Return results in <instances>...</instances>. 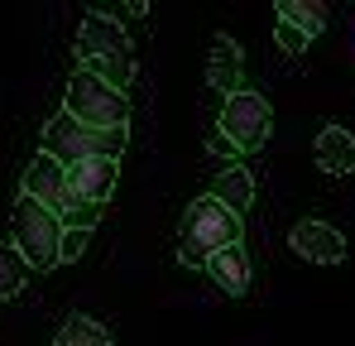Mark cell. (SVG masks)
Wrapping results in <instances>:
<instances>
[{"mask_svg": "<svg viewBox=\"0 0 355 346\" xmlns=\"http://www.w3.org/2000/svg\"><path fill=\"white\" fill-rule=\"evenodd\" d=\"M231 245H240V217L231 207H221L211 192H202V197L187 207V217H182L178 260H182L187 270H207V260L221 255V250H231Z\"/></svg>", "mask_w": 355, "mask_h": 346, "instance_id": "1", "label": "cell"}, {"mask_svg": "<svg viewBox=\"0 0 355 346\" xmlns=\"http://www.w3.org/2000/svg\"><path fill=\"white\" fill-rule=\"evenodd\" d=\"M77 58L87 72H96L101 82H111L116 92H125L135 82V49L120 29V19H111L106 10H92L82 19V34H77Z\"/></svg>", "mask_w": 355, "mask_h": 346, "instance_id": "2", "label": "cell"}, {"mask_svg": "<svg viewBox=\"0 0 355 346\" xmlns=\"http://www.w3.org/2000/svg\"><path fill=\"white\" fill-rule=\"evenodd\" d=\"M44 149L39 154H49V159H58L62 169L67 164H82V159H116L125 154V145H130V130H92V125H82V120H72L67 111L49 115V125H44Z\"/></svg>", "mask_w": 355, "mask_h": 346, "instance_id": "3", "label": "cell"}, {"mask_svg": "<svg viewBox=\"0 0 355 346\" xmlns=\"http://www.w3.org/2000/svg\"><path fill=\"white\" fill-rule=\"evenodd\" d=\"M24 197H34L39 207H49L62 222V231H92L96 217H101L96 207H87V202L72 192L67 169H62L58 159H49V154H34V159H29V169H24Z\"/></svg>", "mask_w": 355, "mask_h": 346, "instance_id": "4", "label": "cell"}, {"mask_svg": "<svg viewBox=\"0 0 355 346\" xmlns=\"http://www.w3.org/2000/svg\"><path fill=\"white\" fill-rule=\"evenodd\" d=\"M10 226H15V250H19V260L29 265V270H53L62 260V222L49 212V207H39L34 197H24L19 192V202H15V217H10Z\"/></svg>", "mask_w": 355, "mask_h": 346, "instance_id": "5", "label": "cell"}, {"mask_svg": "<svg viewBox=\"0 0 355 346\" xmlns=\"http://www.w3.org/2000/svg\"><path fill=\"white\" fill-rule=\"evenodd\" d=\"M62 111L72 115V120H82V125H92V130H125L130 125V101H125V92H116L111 82H101L96 72H87V67H77L72 77H67V106Z\"/></svg>", "mask_w": 355, "mask_h": 346, "instance_id": "6", "label": "cell"}, {"mask_svg": "<svg viewBox=\"0 0 355 346\" xmlns=\"http://www.w3.org/2000/svg\"><path fill=\"white\" fill-rule=\"evenodd\" d=\"M269 130H274L269 97H259L250 87L236 92V97H226V106H221V135L231 140V149H259L269 140Z\"/></svg>", "mask_w": 355, "mask_h": 346, "instance_id": "7", "label": "cell"}, {"mask_svg": "<svg viewBox=\"0 0 355 346\" xmlns=\"http://www.w3.org/2000/svg\"><path fill=\"white\" fill-rule=\"evenodd\" d=\"M116 178H120L116 159H82V164H67V183H72V192H77L87 207H96V212L111 202Z\"/></svg>", "mask_w": 355, "mask_h": 346, "instance_id": "8", "label": "cell"}, {"mask_svg": "<svg viewBox=\"0 0 355 346\" xmlns=\"http://www.w3.org/2000/svg\"><path fill=\"white\" fill-rule=\"evenodd\" d=\"M293 250L312 265H341L346 260V236L327 222H297L293 226Z\"/></svg>", "mask_w": 355, "mask_h": 346, "instance_id": "9", "label": "cell"}, {"mask_svg": "<svg viewBox=\"0 0 355 346\" xmlns=\"http://www.w3.org/2000/svg\"><path fill=\"white\" fill-rule=\"evenodd\" d=\"M240 72H245L240 44L231 34H216V39H211V58H207V82H211V92H216V97L245 92V87H240Z\"/></svg>", "mask_w": 355, "mask_h": 346, "instance_id": "10", "label": "cell"}, {"mask_svg": "<svg viewBox=\"0 0 355 346\" xmlns=\"http://www.w3.org/2000/svg\"><path fill=\"white\" fill-rule=\"evenodd\" d=\"M312 159L322 173H355V135L346 125H327L312 145Z\"/></svg>", "mask_w": 355, "mask_h": 346, "instance_id": "11", "label": "cell"}, {"mask_svg": "<svg viewBox=\"0 0 355 346\" xmlns=\"http://www.w3.org/2000/svg\"><path fill=\"white\" fill-rule=\"evenodd\" d=\"M207 274H211V284L221 288L226 298H245L250 293V255L240 245H231V250L207 260Z\"/></svg>", "mask_w": 355, "mask_h": 346, "instance_id": "12", "label": "cell"}, {"mask_svg": "<svg viewBox=\"0 0 355 346\" xmlns=\"http://www.w3.org/2000/svg\"><path fill=\"white\" fill-rule=\"evenodd\" d=\"M211 197L221 202V207H231V212H250L254 207V173L240 169V164H231V169L216 173V188H211Z\"/></svg>", "mask_w": 355, "mask_h": 346, "instance_id": "13", "label": "cell"}, {"mask_svg": "<svg viewBox=\"0 0 355 346\" xmlns=\"http://www.w3.org/2000/svg\"><path fill=\"white\" fill-rule=\"evenodd\" d=\"M53 346H116V342H111V327H106V322H96V318H87V313H67L58 337H53Z\"/></svg>", "mask_w": 355, "mask_h": 346, "instance_id": "14", "label": "cell"}, {"mask_svg": "<svg viewBox=\"0 0 355 346\" xmlns=\"http://www.w3.org/2000/svg\"><path fill=\"white\" fill-rule=\"evenodd\" d=\"M274 15H279L284 24L302 29L307 39H312V34H322V29L331 24V10H327V5H317V0H279V5H274Z\"/></svg>", "mask_w": 355, "mask_h": 346, "instance_id": "15", "label": "cell"}, {"mask_svg": "<svg viewBox=\"0 0 355 346\" xmlns=\"http://www.w3.org/2000/svg\"><path fill=\"white\" fill-rule=\"evenodd\" d=\"M24 260H19V250L15 245H0V298H15L19 288H24Z\"/></svg>", "mask_w": 355, "mask_h": 346, "instance_id": "16", "label": "cell"}, {"mask_svg": "<svg viewBox=\"0 0 355 346\" xmlns=\"http://www.w3.org/2000/svg\"><path fill=\"white\" fill-rule=\"evenodd\" d=\"M274 39H279V49H284L288 58H302V53H307V44H312V39H307L302 29H293V24H284V19L274 24Z\"/></svg>", "mask_w": 355, "mask_h": 346, "instance_id": "17", "label": "cell"}, {"mask_svg": "<svg viewBox=\"0 0 355 346\" xmlns=\"http://www.w3.org/2000/svg\"><path fill=\"white\" fill-rule=\"evenodd\" d=\"M87 240H92V231H62V260H77L87 250Z\"/></svg>", "mask_w": 355, "mask_h": 346, "instance_id": "18", "label": "cell"}]
</instances>
